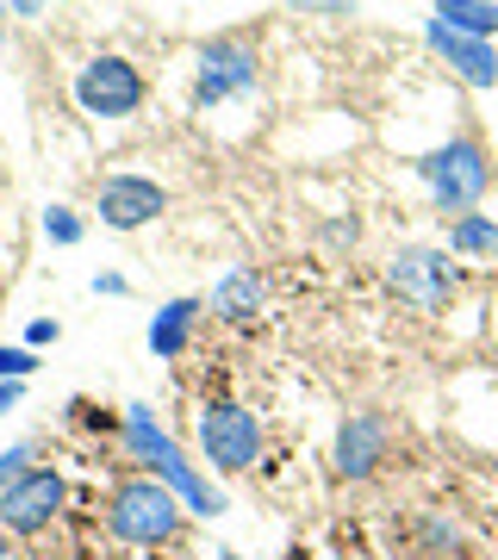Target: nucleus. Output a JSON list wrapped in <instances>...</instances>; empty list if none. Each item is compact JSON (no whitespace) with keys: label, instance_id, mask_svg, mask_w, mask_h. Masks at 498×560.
I'll return each mask as SVG.
<instances>
[{"label":"nucleus","instance_id":"nucleus-1","mask_svg":"<svg viewBox=\"0 0 498 560\" xmlns=\"http://www.w3.org/2000/svg\"><path fill=\"white\" fill-rule=\"evenodd\" d=\"M119 436H125V448L143 460V474L150 480H162L169 492H175L194 517H224V492L212 480H199V467L187 455H181V442L162 430V418L150 411V405H125V418H119Z\"/></svg>","mask_w":498,"mask_h":560},{"label":"nucleus","instance_id":"nucleus-2","mask_svg":"<svg viewBox=\"0 0 498 560\" xmlns=\"http://www.w3.org/2000/svg\"><path fill=\"white\" fill-rule=\"evenodd\" d=\"M418 180L430 187V206H437L442 219L449 212H474L486 194H493V156H486V143L474 138V131H455L449 143H437V150H424L418 162Z\"/></svg>","mask_w":498,"mask_h":560},{"label":"nucleus","instance_id":"nucleus-3","mask_svg":"<svg viewBox=\"0 0 498 560\" xmlns=\"http://www.w3.org/2000/svg\"><path fill=\"white\" fill-rule=\"evenodd\" d=\"M181 511H187V504H181L169 486L138 474V480H125L119 492L106 499V529H113L125 548H162V541H175Z\"/></svg>","mask_w":498,"mask_h":560},{"label":"nucleus","instance_id":"nucleus-4","mask_svg":"<svg viewBox=\"0 0 498 560\" xmlns=\"http://www.w3.org/2000/svg\"><path fill=\"white\" fill-rule=\"evenodd\" d=\"M143 94H150V81H143V69L125 57V50H94V57L76 69V106L100 125L131 119L143 106Z\"/></svg>","mask_w":498,"mask_h":560},{"label":"nucleus","instance_id":"nucleus-5","mask_svg":"<svg viewBox=\"0 0 498 560\" xmlns=\"http://www.w3.org/2000/svg\"><path fill=\"white\" fill-rule=\"evenodd\" d=\"M256 75H262V57H256V44L250 38H238V32L206 38L194 50V113H212V106L250 94Z\"/></svg>","mask_w":498,"mask_h":560},{"label":"nucleus","instance_id":"nucleus-6","mask_svg":"<svg viewBox=\"0 0 498 560\" xmlns=\"http://www.w3.org/2000/svg\"><path fill=\"white\" fill-rule=\"evenodd\" d=\"M386 287H393L412 312H442V305L455 300L461 268L449 261V249H437V243H405V249H393V261H386Z\"/></svg>","mask_w":498,"mask_h":560},{"label":"nucleus","instance_id":"nucleus-7","mask_svg":"<svg viewBox=\"0 0 498 560\" xmlns=\"http://www.w3.org/2000/svg\"><path fill=\"white\" fill-rule=\"evenodd\" d=\"M199 448H206V460H212L219 474H243V467H256V455H262L256 411L238 405V399H212L206 411H199Z\"/></svg>","mask_w":498,"mask_h":560},{"label":"nucleus","instance_id":"nucleus-8","mask_svg":"<svg viewBox=\"0 0 498 560\" xmlns=\"http://www.w3.org/2000/svg\"><path fill=\"white\" fill-rule=\"evenodd\" d=\"M62 499H69V486H62L57 467H32L25 480L0 486V529L7 536H38V529L57 523Z\"/></svg>","mask_w":498,"mask_h":560},{"label":"nucleus","instance_id":"nucleus-9","mask_svg":"<svg viewBox=\"0 0 498 560\" xmlns=\"http://www.w3.org/2000/svg\"><path fill=\"white\" fill-rule=\"evenodd\" d=\"M94 212H100V224H106V231H143V224H157L162 212H169V187L125 168V175L100 180Z\"/></svg>","mask_w":498,"mask_h":560},{"label":"nucleus","instance_id":"nucleus-10","mask_svg":"<svg viewBox=\"0 0 498 560\" xmlns=\"http://www.w3.org/2000/svg\"><path fill=\"white\" fill-rule=\"evenodd\" d=\"M424 44H430V50L449 62V75H461L474 94L498 88V50H493V38H467V32H449L442 20H430V25H424Z\"/></svg>","mask_w":498,"mask_h":560},{"label":"nucleus","instance_id":"nucleus-11","mask_svg":"<svg viewBox=\"0 0 498 560\" xmlns=\"http://www.w3.org/2000/svg\"><path fill=\"white\" fill-rule=\"evenodd\" d=\"M386 418L380 411H349L337 430V448H331V467H337V480H368L380 460H386Z\"/></svg>","mask_w":498,"mask_h":560},{"label":"nucleus","instance_id":"nucleus-12","mask_svg":"<svg viewBox=\"0 0 498 560\" xmlns=\"http://www.w3.org/2000/svg\"><path fill=\"white\" fill-rule=\"evenodd\" d=\"M194 324H199V300H194V293H181V300H169L162 312H150V355H157V361H181V355H187V342H194Z\"/></svg>","mask_w":498,"mask_h":560},{"label":"nucleus","instance_id":"nucleus-13","mask_svg":"<svg viewBox=\"0 0 498 560\" xmlns=\"http://www.w3.org/2000/svg\"><path fill=\"white\" fill-rule=\"evenodd\" d=\"M262 300H268V287H262V275L243 261V268H231V275H219V287H212V300H206V312H219L224 324H250L262 312Z\"/></svg>","mask_w":498,"mask_h":560},{"label":"nucleus","instance_id":"nucleus-14","mask_svg":"<svg viewBox=\"0 0 498 560\" xmlns=\"http://www.w3.org/2000/svg\"><path fill=\"white\" fill-rule=\"evenodd\" d=\"M449 32H467V38H498V0H430Z\"/></svg>","mask_w":498,"mask_h":560},{"label":"nucleus","instance_id":"nucleus-15","mask_svg":"<svg viewBox=\"0 0 498 560\" xmlns=\"http://www.w3.org/2000/svg\"><path fill=\"white\" fill-rule=\"evenodd\" d=\"M449 256H498V219H486V212L449 219Z\"/></svg>","mask_w":498,"mask_h":560},{"label":"nucleus","instance_id":"nucleus-16","mask_svg":"<svg viewBox=\"0 0 498 560\" xmlns=\"http://www.w3.org/2000/svg\"><path fill=\"white\" fill-rule=\"evenodd\" d=\"M44 237L62 243V249H76V243L88 237V224H81L76 206H44Z\"/></svg>","mask_w":498,"mask_h":560},{"label":"nucleus","instance_id":"nucleus-17","mask_svg":"<svg viewBox=\"0 0 498 560\" xmlns=\"http://www.w3.org/2000/svg\"><path fill=\"white\" fill-rule=\"evenodd\" d=\"M32 460H38V442H13L7 455H0V486H13L32 474Z\"/></svg>","mask_w":498,"mask_h":560},{"label":"nucleus","instance_id":"nucleus-18","mask_svg":"<svg viewBox=\"0 0 498 560\" xmlns=\"http://www.w3.org/2000/svg\"><path fill=\"white\" fill-rule=\"evenodd\" d=\"M32 368H38V355H32V349L0 342V381H32Z\"/></svg>","mask_w":498,"mask_h":560},{"label":"nucleus","instance_id":"nucleus-19","mask_svg":"<svg viewBox=\"0 0 498 560\" xmlns=\"http://www.w3.org/2000/svg\"><path fill=\"white\" fill-rule=\"evenodd\" d=\"M57 337H62L57 318H32L25 324V349H44V342H57Z\"/></svg>","mask_w":498,"mask_h":560},{"label":"nucleus","instance_id":"nucleus-20","mask_svg":"<svg viewBox=\"0 0 498 560\" xmlns=\"http://www.w3.org/2000/svg\"><path fill=\"white\" fill-rule=\"evenodd\" d=\"M424 536H430V548H455V523H442V517H424Z\"/></svg>","mask_w":498,"mask_h":560},{"label":"nucleus","instance_id":"nucleus-21","mask_svg":"<svg viewBox=\"0 0 498 560\" xmlns=\"http://www.w3.org/2000/svg\"><path fill=\"white\" fill-rule=\"evenodd\" d=\"M20 399H25V381H0V418H13Z\"/></svg>","mask_w":498,"mask_h":560},{"label":"nucleus","instance_id":"nucleus-22","mask_svg":"<svg viewBox=\"0 0 498 560\" xmlns=\"http://www.w3.org/2000/svg\"><path fill=\"white\" fill-rule=\"evenodd\" d=\"M94 293H106V300H119V293H125V275H113V268H106V275H94Z\"/></svg>","mask_w":498,"mask_h":560},{"label":"nucleus","instance_id":"nucleus-23","mask_svg":"<svg viewBox=\"0 0 498 560\" xmlns=\"http://www.w3.org/2000/svg\"><path fill=\"white\" fill-rule=\"evenodd\" d=\"M44 7H50V0H7V13H20V20H38Z\"/></svg>","mask_w":498,"mask_h":560},{"label":"nucleus","instance_id":"nucleus-24","mask_svg":"<svg viewBox=\"0 0 498 560\" xmlns=\"http://www.w3.org/2000/svg\"><path fill=\"white\" fill-rule=\"evenodd\" d=\"M0 560H13V548H7V529H0Z\"/></svg>","mask_w":498,"mask_h":560},{"label":"nucleus","instance_id":"nucleus-25","mask_svg":"<svg viewBox=\"0 0 498 560\" xmlns=\"http://www.w3.org/2000/svg\"><path fill=\"white\" fill-rule=\"evenodd\" d=\"M0 38H7V0H0Z\"/></svg>","mask_w":498,"mask_h":560},{"label":"nucleus","instance_id":"nucleus-26","mask_svg":"<svg viewBox=\"0 0 498 560\" xmlns=\"http://www.w3.org/2000/svg\"><path fill=\"white\" fill-rule=\"evenodd\" d=\"M219 560H243V555H231V548H219Z\"/></svg>","mask_w":498,"mask_h":560}]
</instances>
